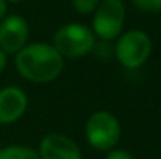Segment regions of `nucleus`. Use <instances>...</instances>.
Instances as JSON below:
<instances>
[{
	"mask_svg": "<svg viewBox=\"0 0 161 159\" xmlns=\"http://www.w3.org/2000/svg\"><path fill=\"white\" fill-rule=\"evenodd\" d=\"M152 53V39L142 30H128L116 39L114 56L120 66L135 70L146 64Z\"/></svg>",
	"mask_w": 161,
	"mask_h": 159,
	"instance_id": "4",
	"label": "nucleus"
},
{
	"mask_svg": "<svg viewBox=\"0 0 161 159\" xmlns=\"http://www.w3.org/2000/svg\"><path fill=\"white\" fill-rule=\"evenodd\" d=\"M38 156L39 159H81V150L69 136L49 133L39 142Z\"/></svg>",
	"mask_w": 161,
	"mask_h": 159,
	"instance_id": "7",
	"label": "nucleus"
},
{
	"mask_svg": "<svg viewBox=\"0 0 161 159\" xmlns=\"http://www.w3.org/2000/svg\"><path fill=\"white\" fill-rule=\"evenodd\" d=\"M100 0H72V6L78 14H91L99 6Z\"/></svg>",
	"mask_w": 161,
	"mask_h": 159,
	"instance_id": "10",
	"label": "nucleus"
},
{
	"mask_svg": "<svg viewBox=\"0 0 161 159\" xmlns=\"http://www.w3.org/2000/svg\"><path fill=\"white\" fill-rule=\"evenodd\" d=\"M120 122L109 111H96L86 120V140L97 151H109L116 148L120 140Z\"/></svg>",
	"mask_w": 161,
	"mask_h": 159,
	"instance_id": "3",
	"label": "nucleus"
},
{
	"mask_svg": "<svg viewBox=\"0 0 161 159\" xmlns=\"http://www.w3.org/2000/svg\"><path fill=\"white\" fill-rule=\"evenodd\" d=\"M125 3L122 0H100L94 11L91 30L102 41H116L125 24Z\"/></svg>",
	"mask_w": 161,
	"mask_h": 159,
	"instance_id": "5",
	"label": "nucleus"
},
{
	"mask_svg": "<svg viewBox=\"0 0 161 159\" xmlns=\"http://www.w3.org/2000/svg\"><path fill=\"white\" fill-rule=\"evenodd\" d=\"M17 73L27 81L44 84L56 80L64 69V58L52 44L33 42L27 44L14 55Z\"/></svg>",
	"mask_w": 161,
	"mask_h": 159,
	"instance_id": "1",
	"label": "nucleus"
},
{
	"mask_svg": "<svg viewBox=\"0 0 161 159\" xmlns=\"http://www.w3.org/2000/svg\"><path fill=\"white\" fill-rule=\"evenodd\" d=\"M105 159H135V156H133L130 151L116 147V148H113V150L107 151V158Z\"/></svg>",
	"mask_w": 161,
	"mask_h": 159,
	"instance_id": "12",
	"label": "nucleus"
},
{
	"mask_svg": "<svg viewBox=\"0 0 161 159\" xmlns=\"http://www.w3.org/2000/svg\"><path fill=\"white\" fill-rule=\"evenodd\" d=\"M6 61H8V55L0 50V73L5 70V67H6Z\"/></svg>",
	"mask_w": 161,
	"mask_h": 159,
	"instance_id": "13",
	"label": "nucleus"
},
{
	"mask_svg": "<svg viewBox=\"0 0 161 159\" xmlns=\"http://www.w3.org/2000/svg\"><path fill=\"white\" fill-rule=\"evenodd\" d=\"M131 3L146 13H160L161 11V0H131Z\"/></svg>",
	"mask_w": 161,
	"mask_h": 159,
	"instance_id": "11",
	"label": "nucleus"
},
{
	"mask_svg": "<svg viewBox=\"0 0 161 159\" xmlns=\"http://www.w3.org/2000/svg\"><path fill=\"white\" fill-rule=\"evenodd\" d=\"M6 3H20V2H24V0H5Z\"/></svg>",
	"mask_w": 161,
	"mask_h": 159,
	"instance_id": "15",
	"label": "nucleus"
},
{
	"mask_svg": "<svg viewBox=\"0 0 161 159\" xmlns=\"http://www.w3.org/2000/svg\"><path fill=\"white\" fill-rule=\"evenodd\" d=\"M52 45L63 58H81L96 49V36L89 27L70 22L55 31Z\"/></svg>",
	"mask_w": 161,
	"mask_h": 159,
	"instance_id": "2",
	"label": "nucleus"
},
{
	"mask_svg": "<svg viewBox=\"0 0 161 159\" xmlns=\"http://www.w3.org/2000/svg\"><path fill=\"white\" fill-rule=\"evenodd\" d=\"M28 108V97L17 86L0 89V126L16 123Z\"/></svg>",
	"mask_w": 161,
	"mask_h": 159,
	"instance_id": "8",
	"label": "nucleus"
},
{
	"mask_svg": "<svg viewBox=\"0 0 161 159\" xmlns=\"http://www.w3.org/2000/svg\"><path fill=\"white\" fill-rule=\"evenodd\" d=\"M30 28L27 20L19 14H8L0 22V50L6 55H16L27 45Z\"/></svg>",
	"mask_w": 161,
	"mask_h": 159,
	"instance_id": "6",
	"label": "nucleus"
},
{
	"mask_svg": "<svg viewBox=\"0 0 161 159\" xmlns=\"http://www.w3.org/2000/svg\"><path fill=\"white\" fill-rule=\"evenodd\" d=\"M0 159H39L38 151L27 145H6L0 148Z\"/></svg>",
	"mask_w": 161,
	"mask_h": 159,
	"instance_id": "9",
	"label": "nucleus"
},
{
	"mask_svg": "<svg viewBox=\"0 0 161 159\" xmlns=\"http://www.w3.org/2000/svg\"><path fill=\"white\" fill-rule=\"evenodd\" d=\"M6 9H8V3L5 0H0V22L3 20V17L6 16Z\"/></svg>",
	"mask_w": 161,
	"mask_h": 159,
	"instance_id": "14",
	"label": "nucleus"
}]
</instances>
